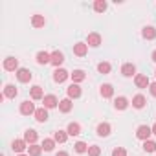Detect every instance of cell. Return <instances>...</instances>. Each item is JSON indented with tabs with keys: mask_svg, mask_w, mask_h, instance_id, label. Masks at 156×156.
I'll return each mask as SVG.
<instances>
[{
	"mask_svg": "<svg viewBox=\"0 0 156 156\" xmlns=\"http://www.w3.org/2000/svg\"><path fill=\"white\" fill-rule=\"evenodd\" d=\"M151 134H152V127H149V125H140L138 130H136V136L143 141H147L151 138Z\"/></svg>",
	"mask_w": 156,
	"mask_h": 156,
	"instance_id": "obj_1",
	"label": "cell"
},
{
	"mask_svg": "<svg viewBox=\"0 0 156 156\" xmlns=\"http://www.w3.org/2000/svg\"><path fill=\"white\" fill-rule=\"evenodd\" d=\"M31 77H33V73H31L28 68H19V70H17V79H19L20 83H30Z\"/></svg>",
	"mask_w": 156,
	"mask_h": 156,
	"instance_id": "obj_2",
	"label": "cell"
},
{
	"mask_svg": "<svg viewBox=\"0 0 156 156\" xmlns=\"http://www.w3.org/2000/svg\"><path fill=\"white\" fill-rule=\"evenodd\" d=\"M68 77H70V73H68L64 68H57V70L53 72V81H55V83H64Z\"/></svg>",
	"mask_w": 156,
	"mask_h": 156,
	"instance_id": "obj_3",
	"label": "cell"
},
{
	"mask_svg": "<svg viewBox=\"0 0 156 156\" xmlns=\"http://www.w3.org/2000/svg\"><path fill=\"white\" fill-rule=\"evenodd\" d=\"M35 105L31 103V101H22V105H20V114H24V116H31V114H35Z\"/></svg>",
	"mask_w": 156,
	"mask_h": 156,
	"instance_id": "obj_4",
	"label": "cell"
},
{
	"mask_svg": "<svg viewBox=\"0 0 156 156\" xmlns=\"http://www.w3.org/2000/svg\"><path fill=\"white\" fill-rule=\"evenodd\" d=\"M66 92H68V99H77V98L81 96V87L75 85V83H72V85L68 87Z\"/></svg>",
	"mask_w": 156,
	"mask_h": 156,
	"instance_id": "obj_5",
	"label": "cell"
},
{
	"mask_svg": "<svg viewBox=\"0 0 156 156\" xmlns=\"http://www.w3.org/2000/svg\"><path fill=\"white\" fill-rule=\"evenodd\" d=\"M4 70H8V72H15V70H19V59H15V57H8V59L4 61Z\"/></svg>",
	"mask_w": 156,
	"mask_h": 156,
	"instance_id": "obj_6",
	"label": "cell"
},
{
	"mask_svg": "<svg viewBox=\"0 0 156 156\" xmlns=\"http://www.w3.org/2000/svg\"><path fill=\"white\" fill-rule=\"evenodd\" d=\"M42 103H44V108H55V107H59V99L55 98V96H44V99H42Z\"/></svg>",
	"mask_w": 156,
	"mask_h": 156,
	"instance_id": "obj_7",
	"label": "cell"
},
{
	"mask_svg": "<svg viewBox=\"0 0 156 156\" xmlns=\"http://www.w3.org/2000/svg\"><path fill=\"white\" fill-rule=\"evenodd\" d=\"M87 51H88V44H85V42H77V44H73V53H75L77 57H85Z\"/></svg>",
	"mask_w": 156,
	"mask_h": 156,
	"instance_id": "obj_8",
	"label": "cell"
},
{
	"mask_svg": "<svg viewBox=\"0 0 156 156\" xmlns=\"http://www.w3.org/2000/svg\"><path fill=\"white\" fill-rule=\"evenodd\" d=\"M134 83H136V87H138V88H147V87H151L149 77H147V75H143V73H140V75H136V77H134Z\"/></svg>",
	"mask_w": 156,
	"mask_h": 156,
	"instance_id": "obj_9",
	"label": "cell"
},
{
	"mask_svg": "<svg viewBox=\"0 0 156 156\" xmlns=\"http://www.w3.org/2000/svg\"><path fill=\"white\" fill-rule=\"evenodd\" d=\"M87 44H88V46H92V48H98V46L101 44V35H99V33H88Z\"/></svg>",
	"mask_w": 156,
	"mask_h": 156,
	"instance_id": "obj_10",
	"label": "cell"
},
{
	"mask_svg": "<svg viewBox=\"0 0 156 156\" xmlns=\"http://www.w3.org/2000/svg\"><path fill=\"white\" fill-rule=\"evenodd\" d=\"M70 77H72V81H73L75 85H79L81 81L87 79V73H85L83 70H73V73H70Z\"/></svg>",
	"mask_w": 156,
	"mask_h": 156,
	"instance_id": "obj_11",
	"label": "cell"
},
{
	"mask_svg": "<svg viewBox=\"0 0 156 156\" xmlns=\"http://www.w3.org/2000/svg\"><path fill=\"white\" fill-rule=\"evenodd\" d=\"M35 61H37V64H48V62H51V53H48V51H39Z\"/></svg>",
	"mask_w": 156,
	"mask_h": 156,
	"instance_id": "obj_12",
	"label": "cell"
},
{
	"mask_svg": "<svg viewBox=\"0 0 156 156\" xmlns=\"http://www.w3.org/2000/svg\"><path fill=\"white\" fill-rule=\"evenodd\" d=\"M121 73H123L125 77H132V75H136V66H134L132 62H127V64L121 66Z\"/></svg>",
	"mask_w": 156,
	"mask_h": 156,
	"instance_id": "obj_13",
	"label": "cell"
},
{
	"mask_svg": "<svg viewBox=\"0 0 156 156\" xmlns=\"http://www.w3.org/2000/svg\"><path fill=\"white\" fill-rule=\"evenodd\" d=\"M37 138H39V134H37V130H33V129H28V130L24 132V140H26V143H30V145H33V143L37 141Z\"/></svg>",
	"mask_w": 156,
	"mask_h": 156,
	"instance_id": "obj_14",
	"label": "cell"
},
{
	"mask_svg": "<svg viewBox=\"0 0 156 156\" xmlns=\"http://www.w3.org/2000/svg\"><path fill=\"white\" fill-rule=\"evenodd\" d=\"M114 107H116V110H125L129 107V99L123 98V96H119V98L114 99Z\"/></svg>",
	"mask_w": 156,
	"mask_h": 156,
	"instance_id": "obj_15",
	"label": "cell"
},
{
	"mask_svg": "<svg viewBox=\"0 0 156 156\" xmlns=\"http://www.w3.org/2000/svg\"><path fill=\"white\" fill-rule=\"evenodd\" d=\"M33 116H35V119H37L39 123H44V121H48V110H46L44 107H42V108H37Z\"/></svg>",
	"mask_w": 156,
	"mask_h": 156,
	"instance_id": "obj_16",
	"label": "cell"
},
{
	"mask_svg": "<svg viewBox=\"0 0 156 156\" xmlns=\"http://www.w3.org/2000/svg\"><path fill=\"white\" fill-rule=\"evenodd\" d=\"M96 132H98V136L107 138V136L110 134V125H108V123H99L98 129H96Z\"/></svg>",
	"mask_w": 156,
	"mask_h": 156,
	"instance_id": "obj_17",
	"label": "cell"
},
{
	"mask_svg": "<svg viewBox=\"0 0 156 156\" xmlns=\"http://www.w3.org/2000/svg\"><path fill=\"white\" fill-rule=\"evenodd\" d=\"M66 132H68V136H79L81 134V125L79 123H70L68 125V129H66Z\"/></svg>",
	"mask_w": 156,
	"mask_h": 156,
	"instance_id": "obj_18",
	"label": "cell"
},
{
	"mask_svg": "<svg viewBox=\"0 0 156 156\" xmlns=\"http://www.w3.org/2000/svg\"><path fill=\"white\" fill-rule=\"evenodd\" d=\"M141 35H143V39L152 41V39L156 37V30H154L152 26H145V28H143V31H141Z\"/></svg>",
	"mask_w": 156,
	"mask_h": 156,
	"instance_id": "obj_19",
	"label": "cell"
},
{
	"mask_svg": "<svg viewBox=\"0 0 156 156\" xmlns=\"http://www.w3.org/2000/svg\"><path fill=\"white\" fill-rule=\"evenodd\" d=\"M62 62H64V55H62L61 51H53V53H51V64L59 68Z\"/></svg>",
	"mask_w": 156,
	"mask_h": 156,
	"instance_id": "obj_20",
	"label": "cell"
},
{
	"mask_svg": "<svg viewBox=\"0 0 156 156\" xmlns=\"http://www.w3.org/2000/svg\"><path fill=\"white\" fill-rule=\"evenodd\" d=\"M17 94H19V90H17V87H15V85H6V88H4V98L13 99Z\"/></svg>",
	"mask_w": 156,
	"mask_h": 156,
	"instance_id": "obj_21",
	"label": "cell"
},
{
	"mask_svg": "<svg viewBox=\"0 0 156 156\" xmlns=\"http://www.w3.org/2000/svg\"><path fill=\"white\" fill-rule=\"evenodd\" d=\"M145 103H147V99H145L141 94H138V96H134V98H132V107H134V108H143V107H145Z\"/></svg>",
	"mask_w": 156,
	"mask_h": 156,
	"instance_id": "obj_22",
	"label": "cell"
},
{
	"mask_svg": "<svg viewBox=\"0 0 156 156\" xmlns=\"http://www.w3.org/2000/svg\"><path fill=\"white\" fill-rule=\"evenodd\" d=\"M72 108H73V103H72V99H62V101L59 103V110H61V112H64V114H68Z\"/></svg>",
	"mask_w": 156,
	"mask_h": 156,
	"instance_id": "obj_23",
	"label": "cell"
},
{
	"mask_svg": "<svg viewBox=\"0 0 156 156\" xmlns=\"http://www.w3.org/2000/svg\"><path fill=\"white\" fill-rule=\"evenodd\" d=\"M44 24H46V19L42 15H33V19H31V26L33 28H44Z\"/></svg>",
	"mask_w": 156,
	"mask_h": 156,
	"instance_id": "obj_24",
	"label": "cell"
},
{
	"mask_svg": "<svg viewBox=\"0 0 156 156\" xmlns=\"http://www.w3.org/2000/svg\"><path fill=\"white\" fill-rule=\"evenodd\" d=\"M99 94H101L103 98H112V96H114V88H112V85H101Z\"/></svg>",
	"mask_w": 156,
	"mask_h": 156,
	"instance_id": "obj_25",
	"label": "cell"
},
{
	"mask_svg": "<svg viewBox=\"0 0 156 156\" xmlns=\"http://www.w3.org/2000/svg\"><path fill=\"white\" fill-rule=\"evenodd\" d=\"M26 145H28L26 140H15V141L11 143V149H13L15 152H22V151L26 149Z\"/></svg>",
	"mask_w": 156,
	"mask_h": 156,
	"instance_id": "obj_26",
	"label": "cell"
},
{
	"mask_svg": "<svg viewBox=\"0 0 156 156\" xmlns=\"http://www.w3.org/2000/svg\"><path fill=\"white\" fill-rule=\"evenodd\" d=\"M31 99H44V94H42V88L39 85L31 87Z\"/></svg>",
	"mask_w": 156,
	"mask_h": 156,
	"instance_id": "obj_27",
	"label": "cell"
},
{
	"mask_svg": "<svg viewBox=\"0 0 156 156\" xmlns=\"http://www.w3.org/2000/svg\"><path fill=\"white\" fill-rule=\"evenodd\" d=\"M53 140H55L57 143H64V141L68 140V132H66V130H57V132L53 134Z\"/></svg>",
	"mask_w": 156,
	"mask_h": 156,
	"instance_id": "obj_28",
	"label": "cell"
},
{
	"mask_svg": "<svg viewBox=\"0 0 156 156\" xmlns=\"http://www.w3.org/2000/svg\"><path fill=\"white\" fill-rule=\"evenodd\" d=\"M55 143H57L55 140H51V138H46V140L42 141V145H41V147H42V151H46V152H50V151H53V147H55Z\"/></svg>",
	"mask_w": 156,
	"mask_h": 156,
	"instance_id": "obj_29",
	"label": "cell"
},
{
	"mask_svg": "<svg viewBox=\"0 0 156 156\" xmlns=\"http://www.w3.org/2000/svg\"><path fill=\"white\" fill-rule=\"evenodd\" d=\"M28 152H30V156H41L42 147H41V145H37V143H33V145H30V147H28Z\"/></svg>",
	"mask_w": 156,
	"mask_h": 156,
	"instance_id": "obj_30",
	"label": "cell"
},
{
	"mask_svg": "<svg viewBox=\"0 0 156 156\" xmlns=\"http://www.w3.org/2000/svg\"><path fill=\"white\" fill-rule=\"evenodd\" d=\"M110 70H112L110 62H99L98 64V72L99 73H110Z\"/></svg>",
	"mask_w": 156,
	"mask_h": 156,
	"instance_id": "obj_31",
	"label": "cell"
},
{
	"mask_svg": "<svg viewBox=\"0 0 156 156\" xmlns=\"http://www.w3.org/2000/svg\"><path fill=\"white\" fill-rule=\"evenodd\" d=\"M94 9L98 13H103L107 9V2H105V0H96V2H94Z\"/></svg>",
	"mask_w": 156,
	"mask_h": 156,
	"instance_id": "obj_32",
	"label": "cell"
},
{
	"mask_svg": "<svg viewBox=\"0 0 156 156\" xmlns=\"http://www.w3.org/2000/svg\"><path fill=\"white\" fill-rule=\"evenodd\" d=\"M73 149H75V152H88V145L85 141H77L73 145Z\"/></svg>",
	"mask_w": 156,
	"mask_h": 156,
	"instance_id": "obj_33",
	"label": "cell"
},
{
	"mask_svg": "<svg viewBox=\"0 0 156 156\" xmlns=\"http://www.w3.org/2000/svg\"><path fill=\"white\" fill-rule=\"evenodd\" d=\"M143 151H145V152H154V151H156V143L151 141V140L143 141Z\"/></svg>",
	"mask_w": 156,
	"mask_h": 156,
	"instance_id": "obj_34",
	"label": "cell"
},
{
	"mask_svg": "<svg viewBox=\"0 0 156 156\" xmlns=\"http://www.w3.org/2000/svg\"><path fill=\"white\" fill-rule=\"evenodd\" d=\"M101 154V149L98 145H90L88 147V156H99Z\"/></svg>",
	"mask_w": 156,
	"mask_h": 156,
	"instance_id": "obj_35",
	"label": "cell"
},
{
	"mask_svg": "<svg viewBox=\"0 0 156 156\" xmlns=\"http://www.w3.org/2000/svg\"><path fill=\"white\" fill-rule=\"evenodd\" d=\"M112 156H127V151H125L123 147H116V149L112 151Z\"/></svg>",
	"mask_w": 156,
	"mask_h": 156,
	"instance_id": "obj_36",
	"label": "cell"
},
{
	"mask_svg": "<svg viewBox=\"0 0 156 156\" xmlns=\"http://www.w3.org/2000/svg\"><path fill=\"white\" fill-rule=\"evenodd\" d=\"M149 88H151V94H152V96L156 98V83H152V85H151Z\"/></svg>",
	"mask_w": 156,
	"mask_h": 156,
	"instance_id": "obj_37",
	"label": "cell"
},
{
	"mask_svg": "<svg viewBox=\"0 0 156 156\" xmlns=\"http://www.w3.org/2000/svg\"><path fill=\"white\" fill-rule=\"evenodd\" d=\"M55 156H68V152H64V151H61V152H57Z\"/></svg>",
	"mask_w": 156,
	"mask_h": 156,
	"instance_id": "obj_38",
	"label": "cell"
},
{
	"mask_svg": "<svg viewBox=\"0 0 156 156\" xmlns=\"http://www.w3.org/2000/svg\"><path fill=\"white\" fill-rule=\"evenodd\" d=\"M152 61L156 62V51H152Z\"/></svg>",
	"mask_w": 156,
	"mask_h": 156,
	"instance_id": "obj_39",
	"label": "cell"
},
{
	"mask_svg": "<svg viewBox=\"0 0 156 156\" xmlns=\"http://www.w3.org/2000/svg\"><path fill=\"white\" fill-rule=\"evenodd\" d=\"M152 134L156 136V125H152Z\"/></svg>",
	"mask_w": 156,
	"mask_h": 156,
	"instance_id": "obj_40",
	"label": "cell"
},
{
	"mask_svg": "<svg viewBox=\"0 0 156 156\" xmlns=\"http://www.w3.org/2000/svg\"><path fill=\"white\" fill-rule=\"evenodd\" d=\"M19 156H26V154H19Z\"/></svg>",
	"mask_w": 156,
	"mask_h": 156,
	"instance_id": "obj_41",
	"label": "cell"
},
{
	"mask_svg": "<svg viewBox=\"0 0 156 156\" xmlns=\"http://www.w3.org/2000/svg\"><path fill=\"white\" fill-rule=\"evenodd\" d=\"M154 73H156V72H154Z\"/></svg>",
	"mask_w": 156,
	"mask_h": 156,
	"instance_id": "obj_42",
	"label": "cell"
}]
</instances>
